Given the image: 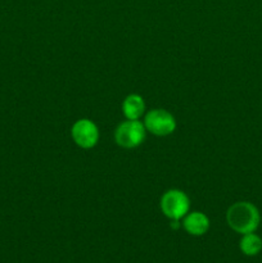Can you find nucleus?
Returning <instances> with one entry per match:
<instances>
[{"mask_svg": "<svg viewBox=\"0 0 262 263\" xmlns=\"http://www.w3.org/2000/svg\"><path fill=\"white\" fill-rule=\"evenodd\" d=\"M226 221L231 230L244 235L256 233L261 222V215L253 203L236 202L229 207L226 212Z\"/></svg>", "mask_w": 262, "mask_h": 263, "instance_id": "nucleus-1", "label": "nucleus"}, {"mask_svg": "<svg viewBox=\"0 0 262 263\" xmlns=\"http://www.w3.org/2000/svg\"><path fill=\"white\" fill-rule=\"evenodd\" d=\"M161 210L167 218L174 222H179L189 213V197L182 190H167L161 198Z\"/></svg>", "mask_w": 262, "mask_h": 263, "instance_id": "nucleus-2", "label": "nucleus"}, {"mask_svg": "<svg viewBox=\"0 0 262 263\" xmlns=\"http://www.w3.org/2000/svg\"><path fill=\"white\" fill-rule=\"evenodd\" d=\"M145 133V126L140 120H126L116 128L115 140L122 148L133 149L143 143Z\"/></svg>", "mask_w": 262, "mask_h": 263, "instance_id": "nucleus-3", "label": "nucleus"}, {"mask_svg": "<svg viewBox=\"0 0 262 263\" xmlns=\"http://www.w3.org/2000/svg\"><path fill=\"white\" fill-rule=\"evenodd\" d=\"M144 126L145 130L156 136L171 135L176 130V120L174 116L166 109L156 108L144 116Z\"/></svg>", "mask_w": 262, "mask_h": 263, "instance_id": "nucleus-4", "label": "nucleus"}, {"mask_svg": "<svg viewBox=\"0 0 262 263\" xmlns=\"http://www.w3.org/2000/svg\"><path fill=\"white\" fill-rule=\"evenodd\" d=\"M71 136L77 146L82 149H91L99 141L100 134L97 123L89 118H81L72 126Z\"/></svg>", "mask_w": 262, "mask_h": 263, "instance_id": "nucleus-5", "label": "nucleus"}, {"mask_svg": "<svg viewBox=\"0 0 262 263\" xmlns=\"http://www.w3.org/2000/svg\"><path fill=\"white\" fill-rule=\"evenodd\" d=\"M182 228L189 235L202 236L210 230V218L199 211L189 212L182 218Z\"/></svg>", "mask_w": 262, "mask_h": 263, "instance_id": "nucleus-6", "label": "nucleus"}, {"mask_svg": "<svg viewBox=\"0 0 262 263\" xmlns=\"http://www.w3.org/2000/svg\"><path fill=\"white\" fill-rule=\"evenodd\" d=\"M145 112V102L139 94H130L122 102V113L126 120H140Z\"/></svg>", "mask_w": 262, "mask_h": 263, "instance_id": "nucleus-7", "label": "nucleus"}, {"mask_svg": "<svg viewBox=\"0 0 262 263\" xmlns=\"http://www.w3.org/2000/svg\"><path fill=\"white\" fill-rule=\"evenodd\" d=\"M239 248L241 253L246 256H257L262 251V239L256 233L244 234L239 241Z\"/></svg>", "mask_w": 262, "mask_h": 263, "instance_id": "nucleus-8", "label": "nucleus"}]
</instances>
